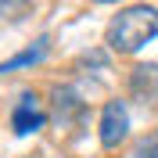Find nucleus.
Listing matches in <instances>:
<instances>
[{
    "mask_svg": "<svg viewBox=\"0 0 158 158\" xmlns=\"http://www.w3.org/2000/svg\"><path fill=\"white\" fill-rule=\"evenodd\" d=\"M129 90H133V97L137 101H158V65H137L133 76H129Z\"/></svg>",
    "mask_w": 158,
    "mask_h": 158,
    "instance_id": "4",
    "label": "nucleus"
},
{
    "mask_svg": "<svg viewBox=\"0 0 158 158\" xmlns=\"http://www.w3.org/2000/svg\"><path fill=\"white\" fill-rule=\"evenodd\" d=\"M97 4H111V0H97Z\"/></svg>",
    "mask_w": 158,
    "mask_h": 158,
    "instance_id": "6",
    "label": "nucleus"
},
{
    "mask_svg": "<svg viewBox=\"0 0 158 158\" xmlns=\"http://www.w3.org/2000/svg\"><path fill=\"white\" fill-rule=\"evenodd\" d=\"M47 122V111L40 108L36 94H25V97L18 101V108H15V115H11V126H15V133H36L40 126Z\"/></svg>",
    "mask_w": 158,
    "mask_h": 158,
    "instance_id": "3",
    "label": "nucleus"
},
{
    "mask_svg": "<svg viewBox=\"0 0 158 158\" xmlns=\"http://www.w3.org/2000/svg\"><path fill=\"white\" fill-rule=\"evenodd\" d=\"M129 133V111L122 101H108L101 111V144L104 148H118Z\"/></svg>",
    "mask_w": 158,
    "mask_h": 158,
    "instance_id": "2",
    "label": "nucleus"
},
{
    "mask_svg": "<svg viewBox=\"0 0 158 158\" xmlns=\"http://www.w3.org/2000/svg\"><path fill=\"white\" fill-rule=\"evenodd\" d=\"M47 54V36H40L36 40V47H29V50H22L18 58H11V61H0V72H11V69H22V65H36L40 58Z\"/></svg>",
    "mask_w": 158,
    "mask_h": 158,
    "instance_id": "5",
    "label": "nucleus"
},
{
    "mask_svg": "<svg viewBox=\"0 0 158 158\" xmlns=\"http://www.w3.org/2000/svg\"><path fill=\"white\" fill-rule=\"evenodd\" d=\"M158 36V11L140 4V7L118 11L108 25V47L115 54H137L148 40Z\"/></svg>",
    "mask_w": 158,
    "mask_h": 158,
    "instance_id": "1",
    "label": "nucleus"
}]
</instances>
